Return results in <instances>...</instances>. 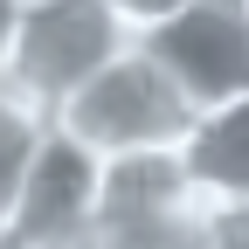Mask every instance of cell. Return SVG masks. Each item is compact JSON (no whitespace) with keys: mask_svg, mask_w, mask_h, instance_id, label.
<instances>
[{"mask_svg":"<svg viewBox=\"0 0 249 249\" xmlns=\"http://www.w3.org/2000/svg\"><path fill=\"white\" fill-rule=\"evenodd\" d=\"M187 7H201V0H111V14L124 21V35H132V42H145L152 28H166V21L187 14Z\"/></svg>","mask_w":249,"mask_h":249,"instance_id":"52a82bcc","label":"cell"},{"mask_svg":"<svg viewBox=\"0 0 249 249\" xmlns=\"http://www.w3.org/2000/svg\"><path fill=\"white\" fill-rule=\"evenodd\" d=\"M97 173H104L97 152L49 132L14 187V201L0 208V249H90V235H97Z\"/></svg>","mask_w":249,"mask_h":249,"instance_id":"3957f363","label":"cell"},{"mask_svg":"<svg viewBox=\"0 0 249 249\" xmlns=\"http://www.w3.org/2000/svg\"><path fill=\"white\" fill-rule=\"evenodd\" d=\"M235 7H242V14H249V0H235Z\"/></svg>","mask_w":249,"mask_h":249,"instance_id":"30bf717a","label":"cell"},{"mask_svg":"<svg viewBox=\"0 0 249 249\" xmlns=\"http://www.w3.org/2000/svg\"><path fill=\"white\" fill-rule=\"evenodd\" d=\"M132 42L124 21L111 14V0H21L14 49H7V90H21L28 104L55 111L70 90L104 70V62Z\"/></svg>","mask_w":249,"mask_h":249,"instance_id":"7a4b0ae2","label":"cell"},{"mask_svg":"<svg viewBox=\"0 0 249 249\" xmlns=\"http://www.w3.org/2000/svg\"><path fill=\"white\" fill-rule=\"evenodd\" d=\"M145 49L166 62V76L187 90V104H229L249 90V14L235 0H201V7L173 14L166 28H152Z\"/></svg>","mask_w":249,"mask_h":249,"instance_id":"277c9868","label":"cell"},{"mask_svg":"<svg viewBox=\"0 0 249 249\" xmlns=\"http://www.w3.org/2000/svg\"><path fill=\"white\" fill-rule=\"evenodd\" d=\"M180 166L201 201H249V90L194 111L180 139Z\"/></svg>","mask_w":249,"mask_h":249,"instance_id":"5b68a950","label":"cell"},{"mask_svg":"<svg viewBox=\"0 0 249 249\" xmlns=\"http://www.w3.org/2000/svg\"><path fill=\"white\" fill-rule=\"evenodd\" d=\"M14 21H21V0H0V76H7V49H14Z\"/></svg>","mask_w":249,"mask_h":249,"instance_id":"9c48e42d","label":"cell"},{"mask_svg":"<svg viewBox=\"0 0 249 249\" xmlns=\"http://www.w3.org/2000/svg\"><path fill=\"white\" fill-rule=\"evenodd\" d=\"M194 104L166 76V62L145 42H124L104 70H90L70 97L49 111V132L76 139L97 160H124V152H180Z\"/></svg>","mask_w":249,"mask_h":249,"instance_id":"6da1fadb","label":"cell"},{"mask_svg":"<svg viewBox=\"0 0 249 249\" xmlns=\"http://www.w3.org/2000/svg\"><path fill=\"white\" fill-rule=\"evenodd\" d=\"M42 139H49V111L0 83V208L14 201V187L28 173V160L42 152Z\"/></svg>","mask_w":249,"mask_h":249,"instance_id":"8992f818","label":"cell"},{"mask_svg":"<svg viewBox=\"0 0 249 249\" xmlns=\"http://www.w3.org/2000/svg\"><path fill=\"white\" fill-rule=\"evenodd\" d=\"M208 249H249V201H208Z\"/></svg>","mask_w":249,"mask_h":249,"instance_id":"ba28073f","label":"cell"}]
</instances>
